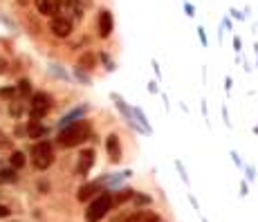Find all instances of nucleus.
<instances>
[{"mask_svg": "<svg viewBox=\"0 0 258 222\" xmlns=\"http://www.w3.org/2000/svg\"><path fill=\"white\" fill-rule=\"evenodd\" d=\"M130 175H133V171H130V169L121 171V173H112V175L103 177V184H108V187H119V184H121L123 180H128Z\"/></svg>", "mask_w": 258, "mask_h": 222, "instance_id": "nucleus-17", "label": "nucleus"}, {"mask_svg": "<svg viewBox=\"0 0 258 222\" xmlns=\"http://www.w3.org/2000/svg\"><path fill=\"white\" fill-rule=\"evenodd\" d=\"M5 70H7V63H5V61H0V74H2Z\"/></svg>", "mask_w": 258, "mask_h": 222, "instance_id": "nucleus-39", "label": "nucleus"}, {"mask_svg": "<svg viewBox=\"0 0 258 222\" xmlns=\"http://www.w3.org/2000/svg\"><path fill=\"white\" fill-rule=\"evenodd\" d=\"M79 68L86 70V72L94 70V68H97V54L94 52H83L81 56H79Z\"/></svg>", "mask_w": 258, "mask_h": 222, "instance_id": "nucleus-16", "label": "nucleus"}, {"mask_svg": "<svg viewBox=\"0 0 258 222\" xmlns=\"http://www.w3.org/2000/svg\"><path fill=\"white\" fill-rule=\"evenodd\" d=\"M133 193H135V188L119 187L117 191L112 193V202H115V206H121V205H126V202H130V200H133Z\"/></svg>", "mask_w": 258, "mask_h": 222, "instance_id": "nucleus-13", "label": "nucleus"}, {"mask_svg": "<svg viewBox=\"0 0 258 222\" xmlns=\"http://www.w3.org/2000/svg\"><path fill=\"white\" fill-rule=\"evenodd\" d=\"M0 180L2 182H16L18 180V175H16V169H2L0 171Z\"/></svg>", "mask_w": 258, "mask_h": 222, "instance_id": "nucleus-21", "label": "nucleus"}, {"mask_svg": "<svg viewBox=\"0 0 258 222\" xmlns=\"http://www.w3.org/2000/svg\"><path fill=\"white\" fill-rule=\"evenodd\" d=\"M153 72H155V76H157V81H159V79H162V70H159L157 61H153Z\"/></svg>", "mask_w": 258, "mask_h": 222, "instance_id": "nucleus-32", "label": "nucleus"}, {"mask_svg": "<svg viewBox=\"0 0 258 222\" xmlns=\"http://www.w3.org/2000/svg\"><path fill=\"white\" fill-rule=\"evenodd\" d=\"M74 74H76V79H79V81H81V83H86V85H90V76L86 74V70H81V68H76V72H74Z\"/></svg>", "mask_w": 258, "mask_h": 222, "instance_id": "nucleus-25", "label": "nucleus"}, {"mask_svg": "<svg viewBox=\"0 0 258 222\" xmlns=\"http://www.w3.org/2000/svg\"><path fill=\"white\" fill-rule=\"evenodd\" d=\"M9 164H12V169H23L25 164H27V157H25V153L20 151H14L12 153V157H9Z\"/></svg>", "mask_w": 258, "mask_h": 222, "instance_id": "nucleus-20", "label": "nucleus"}, {"mask_svg": "<svg viewBox=\"0 0 258 222\" xmlns=\"http://www.w3.org/2000/svg\"><path fill=\"white\" fill-rule=\"evenodd\" d=\"M52 110V97L45 92H36L32 94V101H30V119H38L41 121L47 112Z\"/></svg>", "mask_w": 258, "mask_h": 222, "instance_id": "nucleus-4", "label": "nucleus"}, {"mask_svg": "<svg viewBox=\"0 0 258 222\" xmlns=\"http://www.w3.org/2000/svg\"><path fill=\"white\" fill-rule=\"evenodd\" d=\"M45 133H47V128L43 126L41 121H38V119H32V121L27 123V135H30L32 139H41Z\"/></svg>", "mask_w": 258, "mask_h": 222, "instance_id": "nucleus-18", "label": "nucleus"}, {"mask_svg": "<svg viewBox=\"0 0 258 222\" xmlns=\"http://www.w3.org/2000/svg\"><path fill=\"white\" fill-rule=\"evenodd\" d=\"M34 2H36L38 14H43V16H54L56 9H59V2H56V0H34Z\"/></svg>", "mask_w": 258, "mask_h": 222, "instance_id": "nucleus-14", "label": "nucleus"}, {"mask_svg": "<svg viewBox=\"0 0 258 222\" xmlns=\"http://www.w3.org/2000/svg\"><path fill=\"white\" fill-rule=\"evenodd\" d=\"M54 146L52 141H38V144H34V148H32V164H34L38 171H47L50 166L54 164Z\"/></svg>", "mask_w": 258, "mask_h": 222, "instance_id": "nucleus-3", "label": "nucleus"}, {"mask_svg": "<svg viewBox=\"0 0 258 222\" xmlns=\"http://www.w3.org/2000/svg\"><path fill=\"white\" fill-rule=\"evenodd\" d=\"M110 99H112V103H115V108H117V110L121 112V117L126 119V121H128V126H130V128H135L137 133H144V130H141L139 126H137V123L133 121V108H130V105L126 103V99H123L121 94L110 92ZM144 135H146V133H144Z\"/></svg>", "mask_w": 258, "mask_h": 222, "instance_id": "nucleus-6", "label": "nucleus"}, {"mask_svg": "<svg viewBox=\"0 0 258 222\" xmlns=\"http://www.w3.org/2000/svg\"><path fill=\"white\" fill-rule=\"evenodd\" d=\"M189 202L193 205V209H195V211H200V202L195 200V195H191V193H189Z\"/></svg>", "mask_w": 258, "mask_h": 222, "instance_id": "nucleus-34", "label": "nucleus"}, {"mask_svg": "<svg viewBox=\"0 0 258 222\" xmlns=\"http://www.w3.org/2000/svg\"><path fill=\"white\" fill-rule=\"evenodd\" d=\"M223 119H224V126H227V128H231V117H229L227 105H223Z\"/></svg>", "mask_w": 258, "mask_h": 222, "instance_id": "nucleus-30", "label": "nucleus"}, {"mask_svg": "<svg viewBox=\"0 0 258 222\" xmlns=\"http://www.w3.org/2000/svg\"><path fill=\"white\" fill-rule=\"evenodd\" d=\"M97 59H101V61H103V63L108 65V68H106L108 72H115V63H112V61H110V56H108V54H99Z\"/></svg>", "mask_w": 258, "mask_h": 222, "instance_id": "nucleus-26", "label": "nucleus"}, {"mask_svg": "<svg viewBox=\"0 0 258 222\" xmlns=\"http://www.w3.org/2000/svg\"><path fill=\"white\" fill-rule=\"evenodd\" d=\"M38 188H41V191H50V184H45V182H41V184H38Z\"/></svg>", "mask_w": 258, "mask_h": 222, "instance_id": "nucleus-38", "label": "nucleus"}, {"mask_svg": "<svg viewBox=\"0 0 258 222\" xmlns=\"http://www.w3.org/2000/svg\"><path fill=\"white\" fill-rule=\"evenodd\" d=\"M231 88H234V81H231V76H224V90H227V92H231Z\"/></svg>", "mask_w": 258, "mask_h": 222, "instance_id": "nucleus-33", "label": "nucleus"}, {"mask_svg": "<svg viewBox=\"0 0 258 222\" xmlns=\"http://www.w3.org/2000/svg\"><path fill=\"white\" fill-rule=\"evenodd\" d=\"M254 135H258V123H256V126H254Z\"/></svg>", "mask_w": 258, "mask_h": 222, "instance_id": "nucleus-40", "label": "nucleus"}, {"mask_svg": "<svg viewBox=\"0 0 258 222\" xmlns=\"http://www.w3.org/2000/svg\"><path fill=\"white\" fill-rule=\"evenodd\" d=\"M9 216H12V211L7 209V206L0 205V218H9Z\"/></svg>", "mask_w": 258, "mask_h": 222, "instance_id": "nucleus-35", "label": "nucleus"}, {"mask_svg": "<svg viewBox=\"0 0 258 222\" xmlns=\"http://www.w3.org/2000/svg\"><path fill=\"white\" fill-rule=\"evenodd\" d=\"M18 2H20V5H25V2H27V0H18Z\"/></svg>", "mask_w": 258, "mask_h": 222, "instance_id": "nucleus-41", "label": "nucleus"}, {"mask_svg": "<svg viewBox=\"0 0 258 222\" xmlns=\"http://www.w3.org/2000/svg\"><path fill=\"white\" fill-rule=\"evenodd\" d=\"M88 108H90L88 103H83V105H79V108H74V110H72V112H68V115H65V117L61 119V121H59V126H61V128H63V126H68V123L76 121V119H81L83 115L88 112Z\"/></svg>", "mask_w": 258, "mask_h": 222, "instance_id": "nucleus-15", "label": "nucleus"}, {"mask_svg": "<svg viewBox=\"0 0 258 222\" xmlns=\"http://www.w3.org/2000/svg\"><path fill=\"white\" fill-rule=\"evenodd\" d=\"M103 180H94V182H86V184H81L79 187V191H76V200L79 202H90V200L94 198V195H99L101 191H103Z\"/></svg>", "mask_w": 258, "mask_h": 222, "instance_id": "nucleus-7", "label": "nucleus"}, {"mask_svg": "<svg viewBox=\"0 0 258 222\" xmlns=\"http://www.w3.org/2000/svg\"><path fill=\"white\" fill-rule=\"evenodd\" d=\"M123 222H162L159 213L155 211H148V209H137L135 213H128L123 218Z\"/></svg>", "mask_w": 258, "mask_h": 222, "instance_id": "nucleus-11", "label": "nucleus"}, {"mask_svg": "<svg viewBox=\"0 0 258 222\" xmlns=\"http://www.w3.org/2000/svg\"><path fill=\"white\" fill-rule=\"evenodd\" d=\"M184 7H187V16H195V9H193V5H189V2H187V5H184Z\"/></svg>", "mask_w": 258, "mask_h": 222, "instance_id": "nucleus-37", "label": "nucleus"}, {"mask_svg": "<svg viewBox=\"0 0 258 222\" xmlns=\"http://www.w3.org/2000/svg\"><path fill=\"white\" fill-rule=\"evenodd\" d=\"M112 32H115V18H112V12L101 9L99 16H97V34H99V38H110Z\"/></svg>", "mask_w": 258, "mask_h": 222, "instance_id": "nucleus-8", "label": "nucleus"}, {"mask_svg": "<svg viewBox=\"0 0 258 222\" xmlns=\"http://www.w3.org/2000/svg\"><path fill=\"white\" fill-rule=\"evenodd\" d=\"M148 92H151V94H157L159 92V81H148Z\"/></svg>", "mask_w": 258, "mask_h": 222, "instance_id": "nucleus-29", "label": "nucleus"}, {"mask_svg": "<svg viewBox=\"0 0 258 222\" xmlns=\"http://www.w3.org/2000/svg\"><path fill=\"white\" fill-rule=\"evenodd\" d=\"M133 202H135L137 209H141V206H151L153 198L148 195V193H144V191H135V193H133Z\"/></svg>", "mask_w": 258, "mask_h": 222, "instance_id": "nucleus-19", "label": "nucleus"}, {"mask_svg": "<svg viewBox=\"0 0 258 222\" xmlns=\"http://www.w3.org/2000/svg\"><path fill=\"white\" fill-rule=\"evenodd\" d=\"M241 195H242V198H247V195H249V184H247L245 180L241 182Z\"/></svg>", "mask_w": 258, "mask_h": 222, "instance_id": "nucleus-31", "label": "nucleus"}, {"mask_svg": "<svg viewBox=\"0 0 258 222\" xmlns=\"http://www.w3.org/2000/svg\"><path fill=\"white\" fill-rule=\"evenodd\" d=\"M92 137V126H90L88 119H76V121L63 126L56 137V144L61 148H74V146H81L83 141H88Z\"/></svg>", "mask_w": 258, "mask_h": 222, "instance_id": "nucleus-1", "label": "nucleus"}, {"mask_svg": "<svg viewBox=\"0 0 258 222\" xmlns=\"http://www.w3.org/2000/svg\"><path fill=\"white\" fill-rule=\"evenodd\" d=\"M106 155L112 164H119L123 159V148H121V141H119L117 133H110L106 137Z\"/></svg>", "mask_w": 258, "mask_h": 222, "instance_id": "nucleus-9", "label": "nucleus"}, {"mask_svg": "<svg viewBox=\"0 0 258 222\" xmlns=\"http://www.w3.org/2000/svg\"><path fill=\"white\" fill-rule=\"evenodd\" d=\"M133 121H135L137 126H139V128L144 130L146 135H153V126H151V121H148L146 112L141 110L139 105H135V108H133Z\"/></svg>", "mask_w": 258, "mask_h": 222, "instance_id": "nucleus-12", "label": "nucleus"}, {"mask_svg": "<svg viewBox=\"0 0 258 222\" xmlns=\"http://www.w3.org/2000/svg\"><path fill=\"white\" fill-rule=\"evenodd\" d=\"M242 171H245V175H247V182H254V180H256V169H254V166L245 164V166H242Z\"/></svg>", "mask_w": 258, "mask_h": 222, "instance_id": "nucleus-24", "label": "nucleus"}, {"mask_svg": "<svg viewBox=\"0 0 258 222\" xmlns=\"http://www.w3.org/2000/svg\"><path fill=\"white\" fill-rule=\"evenodd\" d=\"M234 47H236V52H241V50H242V43H241V38H238V36L234 38Z\"/></svg>", "mask_w": 258, "mask_h": 222, "instance_id": "nucleus-36", "label": "nucleus"}, {"mask_svg": "<svg viewBox=\"0 0 258 222\" xmlns=\"http://www.w3.org/2000/svg\"><path fill=\"white\" fill-rule=\"evenodd\" d=\"M18 92L20 94H30L32 92V81L30 79H20V81H18Z\"/></svg>", "mask_w": 258, "mask_h": 222, "instance_id": "nucleus-22", "label": "nucleus"}, {"mask_svg": "<svg viewBox=\"0 0 258 222\" xmlns=\"http://www.w3.org/2000/svg\"><path fill=\"white\" fill-rule=\"evenodd\" d=\"M229 157L234 159V164L238 166V169H242V166H245V164H242V159L238 157V153H236V151H231V153H229Z\"/></svg>", "mask_w": 258, "mask_h": 222, "instance_id": "nucleus-28", "label": "nucleus"}, {"mask_svg": "<svg viewBox=\"0 0 258 222\" xmlns=\"http://www.w3.org/2000/svg\"><path fill=\"white\" fill-rule=\"evenodd\" d=\"M202 222H209V220H206V218H202Z\"/></svg>", "mask_w": 258, "mask_h": 222, "instance_id": "nucleus-42", "label": "nucleus"}, {"mask_svg": "<svg viewBox=\"0 0 258 222\" xmlns=\"http://www.w3.org/2000/svg\"><path fill=\"white\" fill-rule=\"evenodd\" d=\"M198 38H200V43H202V47H206V45H209V38H206V32L202 30V27H198Z\"/></svg>", "mask_w": 258, "mask_h": 222, "instance_id": "nucleus-27", "label": "nucleus"}, {"mask_svg": "<svg viewBox=\"0 0 258 222\" xmlns=\"http://www.w3.org/2000/svg\"><path fill=\"white\" fill-rule=\"evenodd\" d=\"M112 209H115L112 193L103 188L99 195H94V198L90 200V206L86 209V222H101Z\"/></svg>", "mask_w": 258, "mask_h": 222, "instance_id": "nucleus-2", "label": "nucleus"}, {"mask_svg": "<svg viewBox=\"0 0 258 222\" xmlns=\"http://www.w3.org/2000/svg\"><path fill=\"white\" fill-rule=\"evenodd\" d=\"M94 157H97L94 148H83V151L79 153V159H76V175L88 177V173L94 166Z\"/></svg>", "mask_w": 258, "mask_h": 222, "instance_id": "nucleus-5", "label": "nucleus"}, {"mask_svg": "<svg viewBox=\"0 0 258 222\" xmlns=\"http://www.w3.org/2000/svg\"><path fill=\"white\" fill-rule=\"evenodd\" d=\"M173 164H175V169L180 171V177H182V182H184V184H189V173H187V169H184V164L180 162V159H175Z\"/></svg>", "mask_w": 258, "mask_h": 222, "instance_id": "nucleus-23", "label": "nucleus"}, {"mask_svg": "<svg viewBox=\"0 0 258 222\" xmlns=\"http://www.w3.org/2000/svg\"><path fill=\"white\" fill-rule=\"evenodd\" d=\"M50 30H52V34L56 36V38H68V36L72 34V23L65 16H52Z\"/></svg>", "mask_w": 258, "mask_h": 222, "instance_id": "nucleus-10", "label": "nucleus"}]
</instances>
